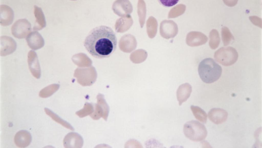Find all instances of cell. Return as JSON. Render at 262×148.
I'll return each mask as SVG.
<instances>
[{
	"instance_id": "obj_25",
	"label": "cell",
	"mask_w": 262,
	"mask_h": 148,
	"mask_svg": "<svg viewBox=\"0 0 262 148\" xmlns=\"http://www.w3.org/2000/svg\"><path fill=\"white\" fill-rule=\"evenodd\" d=\"M249 18L250 21L253 24L261 28L262 19L261 18L255 16H250Z\"/></svg>"
},
{
	"instance_id": "obj_8",
	"label": "cell",
	"mask_w": 262,
	"mask_h": 148,
	"mask_svg": "<svg viewBox=\"0 0 262 148\" xmlns=\"http://www.w3.org/2000/svg\"><path fill=\"white\" fill-rule=\"evenodd\" d=\"M28 63L29 70L33 76L39 79L41 76V71L37 55L32 50H30L28 54Z\"/></svg>"
},
{
	"instance_id": "obj_3",
	"label": "cell",
	"mask_w": 262,
	"mask_h": 148,
	"mask_svg": "<svg viewBox=\"0 0 262 148\" xmlns=\"http://www.w3.org/2000/svg\"><path fill=\"white\" fill-rule=\"evenodd\" d=\"M183 131L186 137L194 142L203 141L205 139L208 134L205 126L196 120H192L186 123L184 125Z\"/></svg>"
},
{
	"instance_id": "obj_19",
	"label": "cell",
	"mask_w": 262,
	"mask_h": 148,
	"mask_svg": "<svg viewBox=\"0 0 262 148\" xmlns=\"http://www.w3.org/2000/svg\"><path fill=\"white\" fill-rule=\"evenodd\" d=\"M190 108L196 119L203 123H206L207 115L203 109L198 106L194 105H191Z\"/></svg>"
},
{
	"instance_id": "obj_12",
	"label": "cell",
	"mask_w": 262,
	"mask_h": 148,
	"mask_svg": "<svg viewBox=\"0 0 262 148\" xmlns=\"http://www.w3.org/2000/svg\"><path fill=\"white\" fill-rule=\"evenodd\" d=\"M26 40L29 47L34 50L41 48L45 44L43 37L36 31H32L29 33L26 37Z\"/></svg>"
},
{
	"instance_id": "obj_2",
	"label": "cell",
	"mask_w": 262,
	"mask_h": 148,
	"mask_svg": "<svg viewBox=\"0 0 262 148\" xmlns=\"http://www.w3.org/2000/svg\"><path fill=\"white\" fill-rule=\"evenodd\" d=\"M222 71L221 66L211 58L203 59L198 66L200 78L206 83H211L217 81L221 77Z\"/></svg>"
},
{
	"instance_id": "obj_27",
	"label": "cell",
	"mask_w": 262,
	"mask_h": 148,
	"mask_svg": "<svg viewBox=\"0 0 262 148\" xmlns=\"http://www.w3.org/2000/svg\"><path fill=\"white\" fill-rule=\"evenodd\" d=\"M226 5L229 6H233L235 5L237 3L238 1H223Z\"/></svg>"
},
{
	"instance_id": "obj_5",
	"label": "cell",
	"mask_w": 262,
	"mask_h": 148,
	"mask_svg": "<svg viewBox=\"0 0 262 148\" xmlns=\"http://www.w3.org/2000/svg\"><path fill=\"white\" fill-rule=\"evenodd\" d=\"M99 97L97 104L95 105L94 111L90 116L94 120H97L102 118L107 121L109 112V107L103 97Z\"/></svg>"
},
{
	"instance_id": "obj_21",
	"label": "cell",
	"mask_w": 262,
	"mask_h": 148,
	"mask_svg": "<svg viewBox=\"0 0 262 148\" xmlns=\"http://www.w3.org/2000/svg\"><path fill=\"white\" fill-rule=\"evenodd\" d=\"M186 6L183 4L177 5L173 7L169 12V18H175L183 14L185 11Z\"/></svg>"
},
{
	"instance_id": "obj_14",
	"label": "cell",
	"mask_w": 262,
	"mask_h": 148,
	"mask_svg": "<svg viewBox=\"0 0 262 148\" xmlns=\"http://www.w3.org/2000/svg\"><path fill=\"white\" fill-rule=\"evenodd\" d=\"M14 17L13 10L9 6L4 4L0 6V23L4 26L9 25L13 22Z\"/></svg>"
},
{
	"instance_id": "obj_20",
	"label": "cell",
	"mask_w": 262,
	"mask_h": 148,
	"mask_svg": "<svg viewBox=\"0 0 262 148\" xmlns=\"http://www.w3.org/2000/svg\"><path fill=\"white\" fill-rule=\"evenodd\" d=\"M209 45L212 49H215L219 46L220 41L219 34L217 30L212 29L209 33Z\"/></svg>"
},
{
	"instance_id": "obj_7",
	"label": "cell",
	"mask_w": 262,
	"mask_h": 148,
	"mask_svg": "<svg viewBox=\"0 0 262 148\" xmlns=\"http://www.w3.org/2000/svg\"><path fill=\"white\" fill-rule=\"evenodd\" d=\"M0 56H5L14 52L17 48V44L12 37L6 36L0 37Z\"/></svg>"
},
{
	"instance_id": "obj_4",
	"label": "cell",
	"mask_w": 262,
	"mask_h": 148,
	"mask_svg": "<svg viewBox=\"0 0 262 148\" xmlns=\"http://www.w3.org/2000/svg\"><path fill=\"white\" fill-rule=\"evenodd\" d=\"M12 34L18 39L25 38L31 30L30 23L25 19H19L13 24L11 28Z\"/></svg>"
},
{
	"instance_id": "obj_11",
	"label": "cell",
	"mask_w": 262,
	"mask_h": 148,
	"mask_svg": "<svg viewBox=\"0 0 262 148\" xmlns=\"http://www.w3.org/2000/svg\"><path fill=\"white\" fill-rule=\"evenodd\" d=\"M83 140L81 136L75 132H71L65 136L63 140L65 148H81L83 144Z\"/></svg>"
},
{
	"instance_id": "obj_17",
	"label": "cell",
	"mask_w": 262,
	"mask_h": 148,
	"mask_svg": "<svg viewBox=\"0 0 262 148\" xmlns=\"http://www.w3.org/2000/svg\"><path fill=\"white\" fill-rule=\"evenodd\" d=\"M192 90V87L188 83L183 84L179 87L177 92V96L180 105L189 98Z\"/></svg>"
},
{
	"instance_id": "obj_1",
	"label": "cell",
	"mask_w": 262,
	"mask_h": 148,
	"mask_svg": "<svg viewBox=\"0 0 262 148\" xmlns=\"http://www.w3.org/2000/svg\"><path fill=\"white\" fill-rule=\"evenodd\" d=\"M116 34L111 27L101 25L93 29L85 38L83 45L95 58L109 57L115 50L117 45Z\"/></svg>"
},
{
	"instance_id": "obj_18",
	"label": "cell",
	"mask_w": 262,
	"mask_h": 148,
	"mask_svg": "<svg viewBox=\"0 0 262 148\" xmlns=\"http://www.w3.org/2000/svg\"><path fill=\"white\" fill-rule=\"evenodd\" d=\"M44 110L47 114L53 120L68 129L72 131L74 130V129L69 123L61 118L52 111L46 108H44Z\"/></svg>"
},
{
	"instance_id": "obj_24",
	"label": "cell",
	"mask_w": 262,
	"mask_h": 148,
	"mask_svg": "<svg viewBox=\"0 0 262 148\" xmlns=\"http://www.w3.org/2000/svg\"><path fill=\"white\" fill-rule=\"evenodd\" d=\"M56 90V87L54 85L48 86L40 91L39 96L42 98H48L51 96Z\"/></svg>"
},
{
	"instance_id": "obj_9",
	"label": "cell",
	"mask_w": 262,
	"mask_h": 148,
	"mask_svg": "<svg viewBox=\"0 0 262 148\" xmlns=\"http://www.w3.org/2000/svg\"><path fill=\"white\" fill-rule=\"evenodd\" d=\"M214 56L215 58L218 60L234 61L237 59L238 54L232 47H222L216 51Z\"/></svg>"
},
{
	"instance_id": "obj_6",
	"label": "cell",
	"mask_w": 262,
	"mask_h": 148,
	"mask_svg": "<svg viewBox=\"0 0 262 148\" xmlns=\"http://www.w3.org/2000/svg\"><path fill=\"white\" fill-rule=\"evenodd\" d=\"M178 31L177 24L172 20H165L161 23L160 34L165 39H168L174 38L177 34Z\"/></svg>"
},
{
	"instance_id": "obj_15",
	"label": "cell",
	"mask_w": 262,
	"mask_h": 148,
	"mask_svg": "<svg viewBox=\"0 0 262 148\" xmlns=\"http://www.w3.org/2000/svg\"><path fill=\"white\" fill-rule=\"evenodd\" d=\"M32 140L30 133L26 130H22L18 131L14 138V143L17 147L24 148L28 146Z\"/></svg>"
},
{
	"instance_id": "obj_26",
	"label": "cell",
	"mask_w": 262,
	"mask_h": 148,
	"mask_svg": "<svg viewBox=\"0 0 262 148\" xmlns=\"http://www.w3.org/2000/svg\"><path fill=\"white\" fill-rule=\"evenodd\" d=\"M178 0H162L160 1V2L164 6L167 7H170L176 4Z\"/></svg>"
},
{
	"instance_id": "obj_23",
	"label": "cell",
	"mask_w": 262,
	"mask_h": 148,
	"mask_svg": "<svg viewBox=\"0 0 262 148\" xmlns=\"http://www.w3.org/2000/svg\"><path fill=\"white\" fill-rule=\"evenodd\" d=\"M94 107L91 104L86 103H85L82 109L77 111L75 114L80 118L85 117L88 115H90L93 112Z\"/></svg>"
},
{
	"instance_id": "obj_22",
	"label": "cell",
	"mask_w": 262,
	"mask_h": 148,
	"mask_svg": "<svg viewBox=\"0 0 262 148\" xmlns=\"http://www.w3.org/2000/svg\"><path fill=\"white\" fill-rule=\"evenodd\" d=\"M222 40L225 46L229 44L234 39V37L229 28L226 27H222L221 29Z\"/></svg>"
},
{
	"instance_id": "obj_10",
	"label": "cell",
	"mask_w": 262,
	"mask_h": 148,
	"mask_svg": "<svg viewBox=\"0 0 262 148\" xmlns=\"http://www.w3.org/2000/svg\"><path fill=\"white\" fill-rule=\"evenodd\" d=\"M207 36L202 32L192 31L189 33L186 37V43L191 47L197 46L205 44L208 40Z\"/></svg>"
},
{
	"instance_id": "obj_16",
	"label": "cell",
	"mask_w": 262,
	"mask_h": 148,
	"mask_svg": "<svg viewBox=\"0 0 262 148\" xmlns=\"http://www.w3.org/2000/svg\"><path fill=\"white\" fill-rule=\"evenodd\" d=\"M34 14L36 20L33 29L34 30H41L46 26V24L44 13L41 8L35 5Z\"/></svg>"
},
{
	"instance_id": "obj_13",
	"label": "cell",
	"mask_w": 262,
	"mask_h": 148,
	"mask_svg": "<svg viewBox=\"0 0 262 148\" xmlns=\"http://www.w3.org/2000/svg\"><path fill=\"white\" fill-rule=\"evenodd\" d=\"M209 120L216 124L222 123L227 120L228 114L224 110L218 108H214L210 110L208 113Z\"/></svg>"
}]
</instances>
